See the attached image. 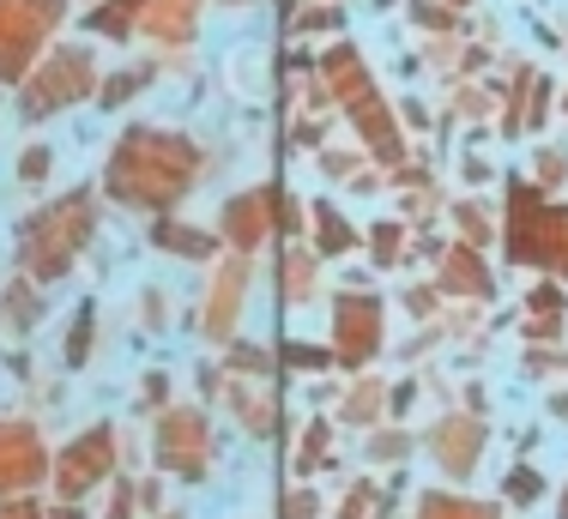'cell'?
Segmentation results:
<instances>
[{
    "label": "cell",
    "instance_id": "cell-1",
    "mask_svg": "<svg viewBox=\"0 0 568 519\" xmlns=\"http://www.w3.org/2000/svg\"><path fill=\"white\" fill-rule=\"evenodd\" d=\"M200 175H206V157H200L194 140L164 133V128H133V133H121V145L110 157V194L121 206L170 212Z\"/></svg>",
    "mask_w": 568,
    "mask_h": 519
},
{
    "label": "cell",
    "instance_id": "cell-2",
    "mask_svg": "<svg viewBox=\"0 0 568 519\" xmlns=\"http://www.w3.org/2000/svg\"><path fill=\"white\" fill-rule=\"evenodd\" d=\"M91 230H98V200H91V187H79V194L43 206L37 217H24V230H19L24 272H31L37 284L67 278V272H73V260H79V248L91 242Z\"/></svg>",
    "mask_w": 568,
    "mask_h": 519
},
{
    "label": "cell",
    "instance_id": "cell-3",
    "mask_svg": "<svg viewBox=\"0 0 568 519\" xmlns=\"http://www.w3.org/2000/svg\"><path fill=\"white\" fill-rule=\"evenodd\" d=\"M508 254L520 266H545L568 278V206H545V194L526 182L508 187Z\"/></svg>",
    "mask_w": 568,
    "mask_h": 519
},
{
    "label": "cell",
    "instance_id": "cell-4",
    "mask_svg": "<svg viewBox=\"0 0 568 519\" xmlns=\"http://www.w3.org/2000/svg\"><path fill=\"white\" fill-rule=\"evenodd\" d=\"M91 85H98V61H91V49H55L19 85V109H24V121H43V115H55V109H67V103L91 98Z\"/></svg>",
    "mask_w": 568,
    "mask_h": 519
},
{
    "label": "cell",
    "instance_id": "cell-5",
    "mask_svg": "<svg viewBox=\"0 0 568 519\" xmlns=\"http://www.w3.org/2000/svg\"><path fill=\"white\" fill-rule=\"evenodd\" d=\"M61 0H0V79H24L37 49L55 37Z\"/></svg>",
    "mask_w": 568,
    "mask_h": 519
},
{
    "label": "cell",
    "instance_id": "cell-6",
    "mask_svg": "<svg viewBox=\"0 0 568 519\" xmlns=\"http://www.w3.org/2000/svg\"><path fill=\"white\" fill-rule=\"evenodd\" d=\"M375 345H382V303L345 296V303L333 308V357H339L345 368H363L375 357Z\"/></svg>",
    "mask_w": 568,
    "mask_h": 519
},
{
    "label": "cell",
    "instance_id": "cell-7",
    "mask_svg": "<svg viewBox=\"0 0 568 519\" xmlns=\"http://www.w3.org/2000/svg\"><path fill=\"white\" fill-rule=\"evenodd\" d=\"M110 466H115V429H103V423H98V429H85V435H79V441L61 454V477H55L61 496H67V501L85 496L91 484H103V477H110Z\"/></svg>",
    "mask_w": 568,
    "mask_h": 519
},
{
    "label": "cell",
    "instance_id": "cell-8",
    "mask_svg": "<svg viewBox=\"0 0 568 519\" xmlns=\"http://www.w3.org/2000/svg\"><path fill=\"white\" fill-rule=\"evenodd\" d=\"M206 454H212L206 417H200V411H175V417H164V429H158V459H164L170 471L200 477V471H206Z\"/></svg>",
    "mask_w": 568,
    "mask_h": 519
},
{
    "label": "cell",
    "instance_id": "cell-9",
    "mask_svg": "<svg viewBox=\"0 0 568 519\" xmlns=\"http://www.w3.org/2000/svg\"><path fill=\"white\" fill-rule=\"evenodd\" d=\"M43 477V441L24 423H0V489H19Z\"/></svg>",
    "mask_w": 568,
    "mask_h": 519
},
{
    "label": "cell",
    "instance_id": "cell-10",
    "mask_svg": "<svg viewBox=\"0 0 568 519\" xmlns=\"http://www.w3.org/2000/svg\"><path fill=\"white\" fill-rule=\"evenodd\" d=\"M478 447H484V429H478V423H466V417H454V423H442V429H436V459L454 477H466L471 466H478Z\"/></svg>",
    "mask_w": 568,
    "mask_h": 519
},
{
    "label": "cell",
    "instance_id": "cell-11",
    "mask_svg": "<svg viewBox=\"0 0 568 519\" xmlns=\"http://www.w3.org/2000/svg\"><path fill=\"white\" fill-rule=\"evenodd\" d=\"M266 230V194H236L224 206V236L236 242V248H254Z\"/></svg>",
    "mask_w": 568,
    "mask_h": 519
},
{
    "label": "cell",
    "instance_id": "cell-12",
    "mask_svg": "<svg viewBox=\"0 0 568 519\" xmlns=\"http://www.w3.org/2000/svg\"><path fill=\"white\" fill-rule=\"evenodd\" d=\"M442 284H448V291H459V296H490V272H484V260L471 254V248H454V254H448Z\"/></svg>",
    "mask_w": 568,
    "mask_h": 519
},
{
    "label": "cell",
    "instance_id": "cell-13",
    "mask_svg": "<svg viewBox=\"0 0 568 519\" xmlns=\"http://www.w3.org/2000/svg\"><path fill=\"white\" fill-rule=\"evenodd\" d=\"M417 519H496L490 501H466V496H429Z\"/></svg>",
    "mask_w": 568,
    "mask_h": 519
},
{
    "label": "cell",
    "instance_id": "cell-14",
    "mask_svg": "<svg viewBox=\"0 0 568 519\" xmlns=\"http://www.w3.org/2000/svg\"><path fill=\"white\" fill-rule=\"evenodd\" d=\"M152 236H158V248H175V254H194V260L212 254V236H200V230H182V224H158Z\"/></svg>",
    "mask_w": 568,
    "mask_h": 519
},
{
    "label": "cell",
    "instance_id": "cell-15",
    "mask_svg": "<svg viewBox=\"0 0 568 519\" xmlns=\"http://www.w3.org/2000/svg\"><path fill=\"white\" fill-rule=\"evenodd\" d=\"M140 7H145V0H110L103 12H91V24H98L103 37H128V24L140 19Z\"/></svg>",
    "mask_w": 568,
    "mask_h": 519
},
{
    "label": "cell",
    "instance_id": "cell-16",
    "mask_svg": "<svg viewBox=\"0 0 568 519\" xmlns=\"http://www.w3.org/2000/svg\"><path fill=\"white\" fill-rule=\"evenodd\" d=\"M152 31H164V37L194 31V0H164V7H152Z\"/></svg>",
    "mask_w": 568,
    "mask_h": 519
},
{
    "label": "cell",
    "instance_id": "cell-17",
    "mask_svg": "<svg viewBox=\"0 0 568 519\" xmlns=\"http://www.w3.org/2000/svg\"><path fill=\"white\" fill-rule=\"evenodd\" d=\"M321 212V248H327V254H345L351 248V242H357V236H351V224H345V217H333V206H315Z\"/></svg>",
    "mask_w": 568,
    "mask_h": 519
},
{
    "label": "cell",
    "instance_id": "cell-18",
    "mask_svg": "<svg viewBox=\"0 0 568 519\" xmlns=\"http://www.w3.org/2000/svg\"><path fill=\"white\" fill-rule=\"evenodd\" d=\"M339 519H387V501L375 496L369 484H357V489H351V501L339 508Z\"/></svg>",
    "mask_w": 568,
    "mask_h": 519
},
{
    "label": "cell",
    "instance_id": "cell-19",
    "mask_svg": "<svg viewBox=\"0 0 568 519\" xmlns=\"http://www.w3.org/2000/svg\"><path fill=\"white\" fill-rule=\"evenodd\" d=\"M91 333H98V314H91V303H85V308H79V320H73V338H67V363H73V368H85Z\"/></svg>",
    "mask_w": 568,
    "mask_h": 519
},
{
    "label": "cell",
    "instance_id": "cell-20",
    "mask_svg": "<svg viewBox=\"0 0 568 519\" xmlns=\"http://www.w3.org/2000/svg\"><path fill=\"white\" fill-rule=\"evenodd\" d=\"M557 314H562V296L550 291H532V333H550V326H557Z\"/></svg>",
    "mask_w": 568,
    "mask_h": 519
},
{
    "label": "cell",
    "instance_id": "cell-21",
    "mask_svg": "<svg viewBox=\"0 0 568 519\" xmlns=\"http://www.w3.org/2000/svg\"><path fill=\"white\" fill-rule=\"evenodd\" d=\"M242 278H248V272L236 266V278H224V284H219V308H212V333H224V326H230V303H242Z\"/></svg>",
    "mask_w": 568,
    "mask_h": 519
},
{
    "label": "cell",
    "instance_id": "cell-22",
    "mask_svg": "<svg viewBox=\"0 0 568 519\" xmlns=\"http://www.w3.org/2000/svg\"><path fill=\"white\" fill-rule=\"evenodd\" d=\"M538 489H545V484H538V471H514V477H508V496H514V501H532Z\"/></svg>",
    "mask_w": 568,
    "mask_h": 519
},
{
    "label": "cell",
    "instance_id": "cell-23",
    "mask_svg": "<svg viewBox=\"0 0 568 519\" xmlns=\"http://www.w3.org/2000/svg\"><path fill=\"white\" fill-rule=\"evenodd\" d=\"M321 459H327V423H315V429H308V454H303V466H321Z\"/></svg>",
    "mask_w": 568,
    "mask_h": 519
},
{
    "label": "cell",
    "instance_id": "cell-24",
    "mask_svg": "<svg viewBox=\"0 0 568 519\" xmlns=\"http://www.w3.org/2000/svg\"><path fill=\"white\" fill-rule=\"evenodd\" d=\"M284 363H296V368H321L327 357H321V350H308V345H284Z\"/></svg>",
    "mask_w": 568,
    "mask_h": 519
},
{
    "label": "cell",
    "instance_id": "cell-25",
    "mask_svg": "<svg viewBox=\"0 0 568 519\" xmlns=\"http://www.w3.org/2000/svg\"><path fill=\"white\" fill-rule=\"evenodd\" d=\"M7 320H12V326L31 320V296H24V291H12V296H7Z\"/></svg>",
    "mask_w": 568,
    "mask_h": 519
},
{
    "label": "cell",
    "instance_id": "cell-26",
    "mask_svg": "<svg viewBox=\"0 0 568 519\" xmlns=\"http://www.w3.org/2000/svg\"><path fill=\"white\" fill-rule=\"evenodd\" d=\"M0 519H43L37 501H0Z\"/></svg>",
    "mask_w": 568,
    "mask_h": 519
},
{
    "label": "cell",
    "instance_id": "cell-27",
    "mask_svg": "<svg viewBox=\"0 0 568 519\" xmlns=\"http://www.w3.org/2000/svg\"><path fill=\"white\" fill-rule=\"evenodd\" d=\"M19 175H24V182H37V175H49V152H24Z\"/></svg>",
    "mask_w": 568,
    "mask_h": 519
},
{
    "label": "cell",
    "instance_id": "cell-28",
    "mask_svg": "<svg viewBox=\"0 0 568 519\" xmlns=\"http://www.w3.org/2000/svg\"><path fill=\"white\" fill-rule=\"evenodd\" d=\"M133 85H140V73H121V79H115V85H110V91H103V103H121V98H128V91H133Z\"/></svg>",
    "mask_w": 568,
    "mask_h": 519
},
{
    "label": "cell",
    "instance_id": "cell-29",
    "mask_svg": "<svg viewBox=\"0 0 568 519\" xmlns=\"http://www.w3.org/2000/svg\"><path fill=\"white\" fill-rule=\"evenodd\" d=\"M284 519H315V496H291V508H284Z\"/></svg>",
    "mask_w": 568,
    "mask_h": 519
},
{
    "label": "cell",
    "instance_id": "cell-30",
    "mask_svg": "<svg viewBox=\"0 0 568 519\" xmlns=\"http://www.w3.org/2000/svg\"><path fill=\"white\" fill-rule=\"evenodd\" d=\"M459 224H466V236L484 242V217H478V206H459Z\"/></svg>",
    "mask_w": 568,
    "mask_h": 519
}]
</instances>
